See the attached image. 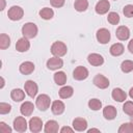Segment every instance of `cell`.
Masks as SVG:
<instances>
[{
	"label": "cell",
	"mask_w": 133,
	"mask_h": 133,
	"mask_svg": "<svg viewBox=\"0 0 133 133\" xmlns=\"http://www.w3.org/2000/svg\"><path fill=\"white\" fill-rule=\"evenodd\" d=\"M65 109V106H64V103L60 100H57V101H54L51 105V111L53 112V114L55 115H60L63 113Z\"/></svg>",
	"instance_id": "obj_17"
},
{
	"label": "cell",
	"mask_w": 133,
	"mask_h": 133,
	"mask_svg": "<svg viewBox=\"0 0 133 133\" xmlns=\"http://www.w3.org/2000/svg\"><path fill=\"white\" fill-rule=\"evenodd\" d=\"M33 110H34V105H33V103H31L29 101L24 102L20 107V111L24 116H30L32 114Z\"/></svg>",
	"instance_id": "obj_20"
},
{
	"label": "cell",
	"mask_w": 133,
	"mask_h": 133,
	"mask_svg": "<svg viewBox=\"0 0 133 133\" xmlns=\"http://www.w3.org/2000/svg\"><path fill=\"white\" fill-rule=\"evenodd\" d=\"M111 97L114 101H117V102H124L126 99H127V94L122 89V88H113L112 89V92H111Z\"/></svg>",
	"instance_id": "obj_21"
},
{
	"label": "cell",
	"mask_w": 133,
	"mask_h": 133,
	"mask_svg": "<svg viewBox=\"0 0 133 133\" xmlns=\"http://www.w3.org/2000/svg\"><path fill=\"white\" fill-rule=\"evenodd\" d=\"M88 107L91 109V110H100L102 108V102L99 100V99H90L88 101Z\"/></svg>",
	"instance_id": "obj_31"
},
{
	"label": "cell",
	"mask_w": 133,
	"mask_h": 133,
	"mask_svg": "<svg viewBox=\"0 0 133 133\" xmlns=\"http://www.w3.org/2000/svg\"><path fill=\"white\" fill-rule=\"evenodd\" d=\"M92 83L97 87H99L101 89H105V88H107L109 86V80H108V78H106L104 75H101V74H98V75H96L94 77Z\"/></svg>",
	"instance_id": "obj_10"
},
{
	"label": "cell",
	"mask_w": 133,
	"mask_h": 133,
	"mask_svg": "<svg viewBox=\"0 0 133 133\" xmlns=\"http://www.w3.org/2000/svg\"><path fill=\"white\" fill-rule=\"evenodd\" d=\"M72 125H73L74 130L80 131V132L81 131H85L86 128H87V122L83 117H76V118H74Z\"/></svg>",
	"instance_id": "obj_16"
},
{
	"label": "cell",
	"mask_w": 133,
	"mask_h": 133,
	"mask_svg": "<svg viewBox=\"0 0 133 133\" xmlns=\"http://www.w3.org/2000/svg\"><path fill=\"white\" fill-rule=\"evenodd\" d=\"M87 61L89 64L94 65V66H100L104 63V58L101 54L98 53H91L87 56Z\"/></svg>",
	"instance_id": "obj_12"
},
{
	"label": "cell",
	"mask_w": 133,
	"mask_h": 133,
	"mask_svg": "<svg viewBox=\"0 0 133 133\" xmlns=\"http://www.w3.org/2000/svg\"><path fill=\"white\" fill-rule=\"evenodd\" d=\"M124 50H125V48H124L123 44H121V43H115V44H113V45L110 47L109 52H110V54H111L112 56H119V55H122V54L124 53Z\"/></svg>",
	"instance_id": "obj_24"
},
{
	"label": "cell",
	"mask_w": 133,
	"mask_h": 133,
	"mask_svg": "<svg viewBox=\"0 0 133 133\" xmlns=\"http://www.w3.org/2000/svg\"><path fill=\"white\" fill-rule=\"evenodd\" d=\"M115 35L119 41H127L130 37V29L127 26H118Z\"/></svg>",
	"instance_id": "obj_14"
},
{
	"label": "cell",
	"mask_w": 133,
	"mask_h": 133,
	"mask_svg": "<svg viewBox=\"0 0 133 133\" xmlns=\"http://www.w3.org/2000/svg\"><path fill=\"white\" fill-rule=\"evenodd\" d=\"M10 98L15 102H21L25 99V91L20 88H14L10 91Z\"/></svg>",
	"instance_id": "obj_23"
},
{
	"label": "cell",
	"mask_w": 133,
	"mask_h": 133,
	"mask_svg": "<svg viewBox=\"0 0 133 133\" xmlns=\"http://www.w3.org/2000/svg\"><path fill=\"white\" fill-rule=\"evenodd\" d=\"M96 37H97V39L100 44L105 45L110 41V37H111L110 31L106 28H100L96 33Z\"/></svg>",
	"instance_id": "obj_6"
},
{
	"label": "cell",
	"mask_w": 133,
	"mask_h": 133,
	"mask_svg": "<svg viewBox=\"0 0 133 133\" xmlns=\"http://www.w3.org/2000/svg\"><path fill=\"white\" fill-rule=\"evenodd\" d=\"M117 132L118 133H133V124L129 122V123H125L121 125Z\"/></svg>",
	"instance_id": "obj_30"
},
{
	"label": "cell",
	"mask_w": 133,
	"mask_h": 133,
	"mask_svg": "<svg viewBox=\"0 0 133 133\" xmlns=\"http://www.w3.org/2000/svg\"><path fill=\"white\" fill-rule=\"evenodd\" d=\"M7 16H8V19H10L11 21H19V20H21L23 18L24 10H23V8L21 6L14 5L8 9Z\"/></svg>",
	"instance_id": "obj_4"
},
{
	"label": "cell",
	"mask_w": 133,
	"mask_h": 133,
	"mask_svg": "<svg viewBox=\"0 0 133 133\" xmlns=\"http://www.w3.org/2000/svg\"><path fill=\"white\" fill-rule=\"evenodd\" d=\"M123 111L129 116L133 115V101H126L123 106Z\"/></svg>",
	"instance_id": "obj_34"
},
{
	"label": "cell",
	"mask_w": 133,
	"mask_h": 133,
	"mask_svg": "<svg viewBox=\"0 0 133 133\" xmlns=\"http://www.w3.org/2000/svg\"><path fill=\"white\" fill-rule=\"evenodd\" d=\"M129 96H130V98L133 100V87L130 88V90H129Z\"/></svg>",
	"instance_id": "obj_43"
},
{
	"label": "cell",
	"mask_w": 133,
	"mask_h": 133,
	"mask_svg": "<svg viewBox=\"0 0 133 133\" xmlns=\"http://www.w3.org/2000/svg\"><path fill=\"white\" fill-rule=\"evenodd\" d=\"M74 7L77 11H85L88 7V1L87 0H75L74 2Z\"/></svg>",
	"instance_id": "obj_28"
},
{
	"label": "cell",
	"mask_w": 133,
	"mask_h": 133,
	"mask_svg": "<svg viewBox=\"0 0 133 133\" xmlns=\"http://www.w3.org/2000/svg\"><path fill=\"white\" fill-rule=\"evenodd\" d=\"M73 77L75 80H78V81L84 80L88 77V70L85 66L78 65L77 68H75V70L73 72Z\"/></svg>",
	"instance_id": "obj_8"
},
{
	"label": "cell",
	"mask_w": 133,
	"mask_h": 133,
	"mask_svg": "<svg viewBox=\"0 0 133 133\" xmlns=\"http://www.w3.org/2000/svg\"><path fill=\"white\" fill-rule=\"evenodd\" d=\"M29 48H30V43L28 38L24 36L22 38H19L18 42L16 43V50L18 52H26L29 50Z\"/></svg>",
	"instance_id": "obj_15"
},
{
	"label": "cell",
	"mask_w": 133,
	"mask_h": 133,
	"mask_svg": "<svg viewBox=\"0 0 133 133\" xmlns=\"http://www.w3.org/2000/svg\"><path fill=\"white\" fill-rule=\"evenodd\" d=\"M50 104H51V99L48 95H45V94L39 95L35 100V106L41 111H46L50 107Z\"/></svg>",
	"instance_id": "obj_3"
},
{
	"label": "cell",
	"mask_w": 133,
	"mask_h": 133,
	"mask_svg": "<svg viewBox=\"0 0 133 133\" xmlns=\"http://www.w3.org/2000/svg\"><path fill=\"white\" fill-rule=\"evenodd\" d=\"M107 21L111 24V25H117L119 23V16L117 12H114V11H111L108 14V17H107Z\"/></svg>",
	"instance_id": "obj_32"
},
{
	"label": "cell",
	"mask_w": 133,
	"mask_h": 133,
	"mask_svg": "<svg viewBox=\"0 0 133 133\" xmlns=\"http://www.w3.org/2000/svg\"><path fill=\"white\" fill-rule=\"evenodd\" d=\"M19 71L23 75H30L34 71V64L31 61H24L20 64Z\"/></svg>",
	"instance_id": "obj_19"
},
{
	"label": "cell",
	"mask_w": 133,
	"mask_h": 133,
	"mask_svg": "<svg viewBox=\"0 0 133 133\" xmlns=\"http://www.w3.org/2000/svg\"><path fill=\"white\" fill-rule=\"evenodd\" d=\"M123 14L127 18H132L133 17V5L132 4L125 5L124 8H123Z\"/></svg>",
	"instance_id": "obj_36"
},
{
	"label": "cell",
	"mask_w": 133,
	"mask_h": 133,
	"mask_svg": "<svg viewBox=\"0 0 133 133\" xmlns=\"http://www.w3.org/2000/svg\"><path fill=\"white\" fill-rule=\"evenodd\" d=\"M64 1L65 0H50V3L53 7L59 8V7H62L64 5Z\"/></svg>",
	"instance_id": "obj_38"
},
{
	"label": "cell",
	"mask_w": 133,
	"mask_h": 133,
	"mask_svg": "<svg viewBox=\"0 0 133 133\" xmlns=\"http://www.w3.org/2000/svg\"><path fill=\"white\" fill-rule=\"evenodd\" d=\"M24 90L25 92L30 97V98H34L38 91V87H37V84L32 81V80H27L25 83H24Z\"/></svg>",
	"instance_id": "obj_5"
},
{
	"label": "cell",
	"mask_w": 133,
	"mask_h": 133,
	"mask_svg": "<svg viewBox=\"0 0 133 133\" xmlns=\"http://www.w3.org/2000/svg\"><path fill=\"white\" fill-rule=\"evenodd\" d=\"M0 132L1 133H11V128L7 126L4 122H0Z\"/></svg>",
	"instance_id": "obj_37"
},
{
	"label": "cell",
	"mask_w": 133,
	"mask_h": 133,
	"mask_svg": "<svg viewBox=\"0 0 133 133\" xmlns=\"http://www.w3.org/2000/svg\"><path fill=\"white\" fill-rule=\"evenodd\" d=\"M10 46V37L5 34V33H2L0 35V48L2 50H5L7 49L8 47Z\"/></svg>",
	"instance_id": "obj_29"
},
{
	"label": "cell",
	"mask_w": 133,
	"mask_h": 133,
	"mask_svg": "<svg viewBox=\"0 0 133 133\" xmlns=\"http://www.w3.org/2000/svg\"><path fill=\"white\" fill-rule=\"evenodd\" d=\"M29 129L33 133H37L43 129V121L39 117H31L28 123Z\"/></svg>",
	"instance_id": "obj_11"
},
{
	"label": "cell",
	"mask_w": 133,
	"mask_h": 133,
	"mask_svg": "<svg viewBox=\"0 0 133 133\" xmlns=\"http://www.w3.org/2000/svg\"><path fill=\"white\" fill-rule=\"evenodd\" d=\"M58 130H59V125L54 119H50L45 124L44 131L46 133H56V132H58Z\"/></svg>",
	"instance_id": "obj_22"
},
{
	"label": "cell",
	"mask_w": 133,
	"mask_h": 133,
	"mask_svg": "<svg viewBox=\"0 0 133 133\" xmlns=\"http://www.w3.org/2000/svg\"><path fill=\"white\" fill-rule=\"evenodd\" d=\"M130 122L133 124V115H130Z\"/></svg>",
	"instance_id": "obj_45"
},
{
	"label": "cell",
	"mask_w": 133,
	"mask_h": 133,
	"mask_svg": "<svg viewBox=\"0 0 133 133\" xmlns=\"http://www.w3.org/2000/svg\"><path fill=\"white\" fill-rule=\"evenodd\" d=\"M54 81L57 85H64L66 82V75L62 71H58L54 74Z\"/></svg>",
	"instance_id": "obj_26"
},
{
	"label": "cell",
	"mask_w": 133,
	"mask_h": 133,
	"mask_svg": "<svg viewBox=\"0 0 133 133\" xmlns=\"http://www.w3.org/2000/svg\"><path fill=\"white\" fill-rule=\"evenodd\" d=\"M128 50L130 51V53H132L133 54V38L129 42V44H128Z\"/></svg>",
	"instance_id": "obj_40"
},
{
	"label": "cell",
	"mask_w": 133,
	"mask_h": 133,
	"mask_svg": "<svg viewBox=\"0 0 133 133\" xmlns=\"http://www.w3.org/2000/svg\"><path fill=\"white\" fill-rule=\"evenodd\" d=\"M11 110V106L8 103L1 102L0 103V114H7Z\"/></svg>",
	"instance_id": "obj_35"
},
{
	"label": "cell",
	"mask_w": 133,
	"mask_h": 133,
	"mask_svg": "<svg viewBox=\"0 0 133 133\" xmlns=\"http://www.w3.org/2000/svg\"><path fill=\"white\" fill-rule=\"evenodd\" d=\"M110 8V3L108 0H100L97 4H96V7H95V10L97 14L99 15H105L108 12Z\"/></svg>",
	"instance_id": "obj_13"
},
{
	"label": "cell",
	"mask_w": 133,
	"mask_h": 133,
	"mask_svg": "<svg viewBox=\"0 0 133 133\" xmlns=\"http://www.w3.org/2000/svg\"><path fill=\"white\" fill-rule=\"evenodd\" d=\"M121 69L124 73H130L133 71V61L132 60H124L121 64Z\"/></svg>",
	"instance_id": "obj_33"
},
{
	"label": "cell",
	"mask_w": 133,
	"mask_h": 133,
	"mask_svg": "<svg viewBox=\"0 0 133 133\" xmlns=\"http://www.w3.org/2000/svg\"><path fill=\"white\" fill-rule=\"evenodd\" d=\"M39 17L44 20H51L54 17V11L50 7H44L39 10Z\"/></svg>",
	"instance_id": "obj_27"
},
{
	"label": "cell",
	"mask_w": 133,
	"mask_h": 133,
	"mask_svg": "<svg viewBox=\"0 0 133 133\" xmlns=\"http://www.w3.org/2000/svg\"><path fill=\"white\" fill-rule=\"evenodd\" d=\"M116 114H117V110H116V108H115L114 106H112V105H107V106L103 109V116H104L106 119H108V121H111V119L115 118Z\"/></svg>",
	"instance_id": "obj_18"
},
{
	"label": "cell",
	"mask_w": 133,
	"mask_h": 133,
	"mask_svg": "<svg viewBox=\"0 0 133 133\" xmlns=\"http://www.w3.org/2000/svg\"><path fill=\"white\" fill-rule=\"evenodd\" d=\"M0 79H1V85H0V88H3V87H4V78L1 77Z\"/></svg>",
	"instance_id": "obj_44"
},
{
	"label": "cell",
	"mask_w": 133,
	"mask_h": 133,
	"mask_svg": "<svg viewBox=\"0 0 133 133\" xmlns=\"http://www.w3.org/2000/svg\"><path fill=\"white\" fill-rule=\"evenodd\" d=\"M37 26L34 24V23H31V22H28V23H25L22 27V34L24 37L26 38H33L36 36L37 34Z\"/></svg>",
	"instance_id": "obj_1"
},
{
	"label": "cell",
	"mask_w": 133,
	"mask_h": 133,
	"mask_svg": "<svg viewBox=\"0 0 133 133\" xmlns=\"http://www.w3.org/2000/svg\"><path fill=\"white\" fill-rule=\"evenodd\" d=\"M73 94H74L73 87L72 86H68V85L62 86L58 91V95H59V97L61 99H69V98H71L73 96Z\"/></svg>",
	"instance_id": "obj_25"
},
{
	"label": "cell",
	"mask_w": 133,
	"mask_h": 133,
	"mask_svg": "<svg viewBox=\"0 0 133 133\" xmlns=\"http://www.w3.org/2000/svg\"><path fill=\"white\" fill-rule=\"evenodd\" d=\"M114 1H116V0H114Z\"/></svg>",
	"instance_id": "obj_46"
},
{
	"label": "cell",
	"mask_w": 133,
	"mask_h": 133,
	"mask_svg": "<svg viewBox=\"0 0 133 133\" xmlns=\"http://www.w3.org/2000/svg\"><path fill=\"white\" fill-rule=\"evenodd\" d=\"M27 126L28 124L24 116H17L14 119V129L17 132H20V133L25 132L27 130Z\"/></svg>",
	"instance_id": "obj_7"
},
{
	"label": "cell",
	"mask_w": 133,
	"mask_h": 133,
	"mask_svg": "<svg viewBox=\"0 0 133 133\" xmlns=\"http://www.w3.org/2000/svg\"><path fill=\"white\" fill-rule=\"evenodd\" d=\"M1 2V7H0V10H3L5 8V0H0Z\"/></svg>",
	"instance_id": "obj_41"
},
{
	"label": "cell",
	"mask_w": 133,
	"mask_h": 133,
	"mask_svg": "<svg viewBox=\"0 0 133 133\" xmlns=\"http://www.w3.org/2000/svg\"><path fill=\"white\" fill-rule=\"evenodd\" d=\"M87 132H88V133H91V132H100V130H99V129H95V128H92V129L87 130Z\"/></svg>",
	"instance_id": "obj_42"
},
{
	"label": "cell",
	"mask_w": 133,
	"mask_h": 133,
	"mask_svg": "<svg viewBox=\"0 0 133 133\" xmlns=\"http://www.w3.org/2000/svg\"><path fill=\"white\" fill-rule=\"evenodd\" d=\"M74 131V128H70V127H63L60 129V132L61 133H64V132H73Z\"/></svg>",
	"instance_id": "obj_39"
},
{
	"label": "cell",
	"mask_w": 133,
	"mask_h": 133,
	"mask_svg": "<svg viewBox=\"0 0 133 133\" xmlns=\"http://www.w3.org/2000/svg\"><path fill=\"white\" fill-rule=\"evenodd\" d=\"M68 52V48H66V45L62 42H54L51 46V53L54 55V56H57V57H61V56H64Z\"/></svg>",
	"instance_id": "obj_2"
},
{
	"label": "cell",
	"mask_w": 133,
	"mask_h": 133,
	"mask_svg": "<svg viewBox=\"0 0 133 133\" xmlns=\"http://www.w3.org/2000/svg\"><path fill=\"white\" fill-rule=\"evenodd\" d=\"M62 66H63V61L61 58H59L57 56H53L47 60V68L49 70L55 71V70L61 69Z\"/></svg>",
	"instance_id": "obj_9"
}]
</instances>
